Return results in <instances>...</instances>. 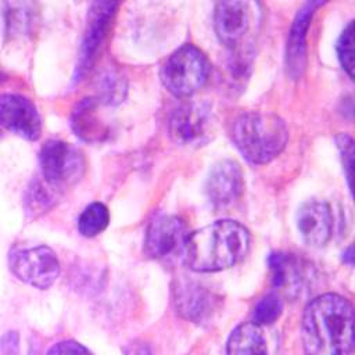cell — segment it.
<instances>
[{
    "label": "cell",
    "mask_w": 355,
    "mask_h": 355,
    "mask_svg": "<svg viewBox=\"0 0 355 355\" xmlns=\"http://www.w3.org/2000/svg\"><path fill=\"white\" fill-rule=\"evenodd\" d=\"M305 355H349L354 344V309L337 294L312 300L302 318Z\"/></svg>",
    "instance_id": "obj_1"
},
{
    "label": "cell",
    "mask_w": 355,
    "mask_h": 355,
    "mask_svg": "<svg viewBox=\"0 0 355 355\" xmlns=\"http://www.w3.org/2000/svg\"><path fill=\"white\" fill-rule=\"evenodd\" d=\"M248 248L250 233L243 225L230 219L216 220L187 236L184 263L194 272H218L244 259Z\"/></svg>",
    "instance_id": "obj_2"
},
{
    "label": "cell",
    "mask_w": 355,
    "mask_h": 355,
    "mask_svg": "<svg viewBox=\"0 0 355 355\" xmlns=\"http://www.w3.org/2000/svg\"><path fill=\"white\" fill-rule=\"evenodd\" d=\"M288 130L275 114L250 111L241 114L232 126V140L245 159L266 164L286 147Z\"/></svg>",
    "instance_id": "obj_3"
},
{
    "label": "cell",
    "mask_w": 355,
    "mask_h": 355,
    "mask_svg": "<svg viewBox=\"0 0 355 355\" xmlns=\"http://www.w3.org/2000/svg\"><path fill=\"white\" fill-rule=\"evenodd\" d=\"M209 75V62L193 44L178 49L162 67L161 80L176 97H189L200 90Z\"/></svg>",
    "instance_id": "obj_4"
},
{
    "label": "cell",
    "mask_w": 355,
    "mask_h": 355,
    "mask_svg": "<svg viewBox=\"0 0 355 355\" xmlns=\"http://www.w3.org/2000/svg\"><path fill=\"white\" fill-rule=\"evenodd\" d=\"M11 272L22 282L44 290L49 288L60 275V263L47 245L17 247L8 258Z\"/></svg>",
    "instance_id": "obj_5"
},
{
    "label": "cell",
    "mask_w": 355,
    "mask_h": 355,
    "mask_svg": "<svg viewBox=\"0 0 355 355\" xmlns=\"http://www.w3.org/2000/svg\"><path fill=\"white\" fill-rule=\"evenodd\" d=\"M40 169L44 182L51 187L76 182L85 169L82 153L61 140H49L39 154Z\"/></svg>",
    "instance_id": "obj_6"
},
{
    "label": "cell",
    "mask_w": 355,
    "mask_h": 355,
    "mask_svg": "<svg viewBox=\"0 0 355 355\" xmlns=\"http://www.w3.org/2000/svg\"><path fill=\"white\" fill-rule=\"evenodd\" d=\"M0 125L26 140H37L42 133L36 107L19 94L0 96Z\"/></svg>",
    "instance_id": "obj_7"
},
{
    "label": "cell",
    "mask_w": 355,
    "mask_h": 355,
    "mask_svg": "<svg viewBox=\"0 0 355 355\" xmlns=\"http://www.w3.org/2000/svg\"><path fill=\"white\" fill-rule=\"evenodd\" d=\"M186 239V226L182 219L171 215L159 216L146 232L144 252L153 259H164L183 250Z\"/></svg>",
    "instance_id": "obj_8"
},
{
    "label": "cell",
    "mask_w": 355,
    "mask_h": 355,
    "mask_svg": "<svg viewBox=\"0 0 355 355\" xmlns=\"http://www.w3.org/2000/svg\"><path fill=\"white\" fill-rule=\"evenodd\" d=\"M244 187L243 172L234 161H220L212 166L205 182V193L215 207L233 204Z\"/></svg>",
    "instance_id": "obj_9"
},
{
    "label": "cell",
    "mask_w": 355,
    "mask_h": 355,
    "mask_svg": "<svg viewBox=\"0 0 355 355\" xmlns=\"http://www.w3.org/2000/svg\"><path fill=\"white\" fill-rule=\"evenodd\" d=\"M297 227L306 244L324 245L333 232V215L329 204L318 200L302 204L297 214Z\"/></svg>",
    "instance_id": "obj_10"
},
{
    "label": "cell",
    "mask_w": 355,
    "mask_h": 355,
    "mask_svg": "<svg viewBox=\"0 0 355 355\" xmlns=\"http://www.w3.org/2000/svg\"><path fill=\"white\" fill-rule=\"evenodd\" d=\"M214 26L216 36L225 46H236L248 31L250 11L248 3L222 1L215 7Z\"/></svg>",
    "instance_id": "obj_11"
},
{
    "label": "cell",
    "mask_w": 355,
    "mask_h": 355,
    "mask_svg": "<svg viewBox=\"0 0 355 355\" xmlns=\"http://www.w3.org/2000/svg\"><path fill=\"white\" fill-rule=\"evenodd\" d=\"M116 7L118 4L111 1L93 3L89 11L87 28H86V33L82 44V54H80V62H79L80 71L86 69L93 62L97 54V50L101 46L110 29Z\"/></svg>",
    "instance_id": "obj_12"
},
{
    "label": "cell",
    "mask_w": 355,
    "mask_h": 355,
    "mask_svg": "<svg viewBox=\"0 0 355 355\" xmlns=\"http://www.w3.org/2000/svg\"><path fill=\"white\" fill-rule=\"evenodd\" d=\"M209 108L200 103H187L175 110L169 119V135L179 144H189L204 135Z\"/></svg>",
    "instance_id": "obj_13"
},
{
    "label": "cell",
    "mask_w": 355,
    "mask_h": 355,
    "mask_svg": "<svg viewBox=\"0 0 355 355\" xmlns=\"http://www.w3.org/2000/svg\"><path fill=\"white\" fill-rule=\"evenodd\" d=\"M175 302L179 313L193 322H200L214 308L212 294L196 282L180 280L175 288Z\"/></svg>",
    "instance_id": "obj_14"
},
{
    "label": "cell",
    "mask_w": 355,
    "mask_h": 355,
    "mask_svg": "<svg viewBox=\"0 0 355 355\" xmlns=\"http://www.w3.org/2000/svg\"><path fill=\"white\" fill-rule=\"evenodd\" d=\"M319 3H308L297 14L287 42V69L293 78H300L305 68L306 31Z\"/></svg>",
    "instance_id": "obj_15"
},
{
    "label": "cell",
    "mask_w": 355,
    "mask_h": 355,
    "mask_svg": "<svg viewBox=\"0 0 355 355\" xmlns=\"http://www.w3.org/2000/svg\"><path fill=\"white\" fill-rule=\"evenodd\" d=\"M226 351L227 355H269L263 330L254 322L241 323L232 331Z\"/></svg>",
    "instance_id": "obj_16"
},
{
    "label": "cell",
    "mask_w": 355,
    "mask_h": 355,
    "mask_svg": "<svg viewBox=\"0 0 355 355\" xmlns=\"http://www.w3.org/2000/svg\"><path fill=\"white\" fill-rule=\"evenodd\" d=\"M72 128L75 133L86 141H100L105 135V126L96 115V101L85 98L72 114Z\"/></svg>",
    "instance_id": "obj_17"
},
{
    "label": "cell",
    "mask_w": 355,
    "mask_h": 355,
    "mask_svg": "<svg viewBox=\"0 0 355 355\" xmlns=\"http://www.w3.org/2000/svg\"><path fill=\"white\" fill-rule=\"evenodd\" d=\"M110 222V214L104 204L92 202L85 208L78 220L79 232L86 237H93L101 233Z\"/></svg>",
    "instance_id": "obj_18"
},
{
    "label": "cell",
    "mask_w": 355,
    "mask_h": 355,
    "mask_svg": "<svg viewBox=\"0 0 355 355\" xmlns=\"http://www.w3.org/2000/svg\"><path fill=\"white\" fill-rule=\"evenodd\" d=\"M269 266L272 270V282L276 287L287 286L297 275L294 258L288 254L275 252L269 257Z\"/></svg>",
    "instance_id": "obj_19"
},
{
    "label": "cell",
    "mask_w": 355,
    "mask_h": 355,
    "mask_svg": "<svg viewBox=\"0 0 355 355\" xmlns=\"http://www.w3.org/2000/svg\"><path fill=\"white\" fill-rule=\"evenodd\" d=\"M283 304L279 295L268 294L258 301L254 308V323L257 324H270L282 315Z\"/></svg>",
    "instance_id": "obj_20"
},
{
    "label": "cell",
    "mask_w": 355,
    "mask_h": 355,
    "mask_svg": "<svg viewBox=\"0 0 355 355\" xmlns=\"http://www.w3.org/2000/svg\"><path fill=\"white\" fill-rule=\"evenodd\" d=\"M354 21H349L337 42L338 60L351 79L354 78Z\"/></svg>",
    "instance_id": "obj_21"
},
{
    "label": "cell",
    "mask_w": 355,
    "mask_h": 355,
    "mask_svg": "<svg viewBox=\"0 0 355 355\" xmlns=\"http://www.w3.org/2000/svg\"><path fill=\"white\" fill-rule=\"evenodd\" d=\"M337 141V147L340 150L341 154V159H343V168L344 172L347 175L348 179V186L351 187V179H352V164H354V141L352 139L345 135L341 133L336 137Z\"/></svg>",
    "instance_id": "obj_22"
},
{
    "label": "cell",
    "mask_w": 355,
    "mask_h": 355,
    "mask_svg": "<svg viewBox=\"0 0 355 355\" xmlns=\"http://www.w3.org/2000/svg\"><path fill=\"white\" fill-rule=\"evenodd\" d=\"M47 355H93L85 345L73 340H65L54 344Z\"/></svg>",
    "instance_id": "obj_23"
},
{
    "label": "cell",
    "mask_w": 355,
    "mask_h": 355,
    "mask_svg": "<svg viewBox=\"0 0 355 355\" xmlns=\"http://www.w3.org/2000/svg\"><path fill=\"white\" fill-rule=\"evenodd\" d=\"M123 355H154L153 354V349L148 344L146 343H132L129 345H126L125 351H123Z\"/></svg>",
    "instance_id": "obj_24"
},
{
    "label": "cell",
    "mask_w": 355,
    "mask_h": 355,
    "mask_svg": "<svg viewBox=\"0 0 355 355\" xmlns=\"http://www.w3.org/2000/svg\"><path fill=\"white\" fill-rule=\"evenodd\" d=\"M344 261H347L349 265L354 263V257H352V245L348 247L347 252H345V257H344Z\"/></svg>",
    "instance_id": "obj_25"
}]
</instances>
